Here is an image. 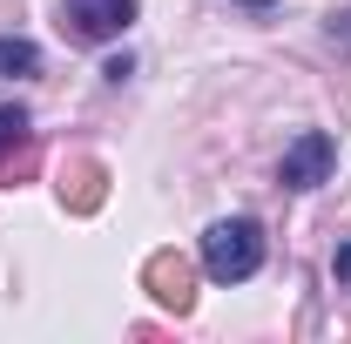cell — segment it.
Returning <instances> with one entry per match:
<instances>
[{
	"mask_svg": "<svg viewBox=\"0 0 351 344\" xmlns=\"http://www.w3.org/2000/svg\"><path fill=\"white\" fill-rule=\"evenodd\" d=\"M263 263V230L250 216H223L203 230V270L217 277V284H243V277H257Z\"/></svg>",
	"mask_w": 351,
	"mask_h": 344,
	"instance_id": "obj_1",
	"label": "cell"
},
{
	"mask_svg": "<svg viewBox=\"0 0 351 344\" xmlns=\"http://www.w3.org/2000/svg\"><path fill=\"white\" fill-rule=\"evenodd\" d=\"M331 162H338L331 135H324V129H304L291 149H284V162H277V182H284V189H317V182L331 175Z\"/></svg>",
	"mask_w": 351,
	"mask_h": 344,
	"instance_id": "obj_2",
	"label": "cell"
},
{
	"mask_svg": "<svg viewBox=\"0 0 351 344\" xmlns=\"http://www.w3.org/2000/svg\"><path fill=\"white\" fill-rule=\"evenodd\" d=\"M142 284H149V297L162 304V310H189L196 304V263L189 257H176V250H156V257L142 263Z\"/></svg>",
	"mask_w": 351,
	"mask_h": 344,
	"instance_id": "obj_3",
	"label": "cell"
},
{
	"mask_svg": "<svg viewBox=\"0 0 351 344\" xmlns=\"http://www.w3.org/2000/svg\"><path fill=\"white\" fill-rule=\"evenodd\" d=\"M61 14H68L75 41H115V34H129L135 0H61Z\"/></svg>",
	"mask_w": 351,
	"mask_h": 344,
	"instance_id": "obj_4",
	"label": "cell"
},
{
	"mask_svg": "<svg viewBox=\"0 0 351 344\" xmlns=\"http://www.w3.org/2000/svg\"><path fill=\"white\" fill-rule=\"evenodd\" d=\"M101 196H108V169L95 162V156H68V169H61V203L68 210H101Z\"/></svg>",
	"mask_w": 351,
	"mask_h": 344,
	"instance_id": "obj_5",
	"label": "cell"
},
{
	"mask_svg": "<svg viewBox=\"0 0 351 344\" xmlns=\"http://www.w3.org/2000/svg\"><path fill=\"white\" fill-rule=\"evenodd\" d=\"M34 68H41V47H34V41H21V34H7V41H0V82L34 75Z\"/></svg>",
	"mask_w": 351,
	"mask_h": 344,
	"instance_id": "obj_6",
	"label": "cell"
},
{
	"mask_svg": "<svg viewBox=\"0 0 351 344\" xmlns=\"http://www.w3.org/2000/svg\"><path fill=\"white\" fill-rule=\"evenodd\" d=\"M21 135H27V108H21V101H7V108H0V149H14Z\"/></svg>",
	"mask_w": 351,
	"mask_h": 344,
	"instance_id": "obj_7",
	"label": "cell"
},
{
	"mask_svg": "<svg viewBox=\"0 0 351 344\" xmlns=\"http://www.w3.org/2000/svg\"><path fill=\"white\" fill-rule=\"evenodd\" d=\"M331 277H338V284H345V291H351V243H345V250H338V257H331Z\"/></svg>",
	"mask_w": 351,
	"mask_h": 344,
	"instance_id": "obj_8",
	"label": "cell"
},
{
	"mask_svg": "<svg viewBox=\"0 0 351 344\" xmlns=\"http://www.w3.org/2000/svg\"><path fill=\"white\" fill-rule=\"evenodd\" d=\"M243 7H270V0H243Z\"/></svg>",
	"mask_w": 351,
	"mask_h": 344,
	"instance_id": "obj_9",
	"label": "cell"
}]
</instances>
